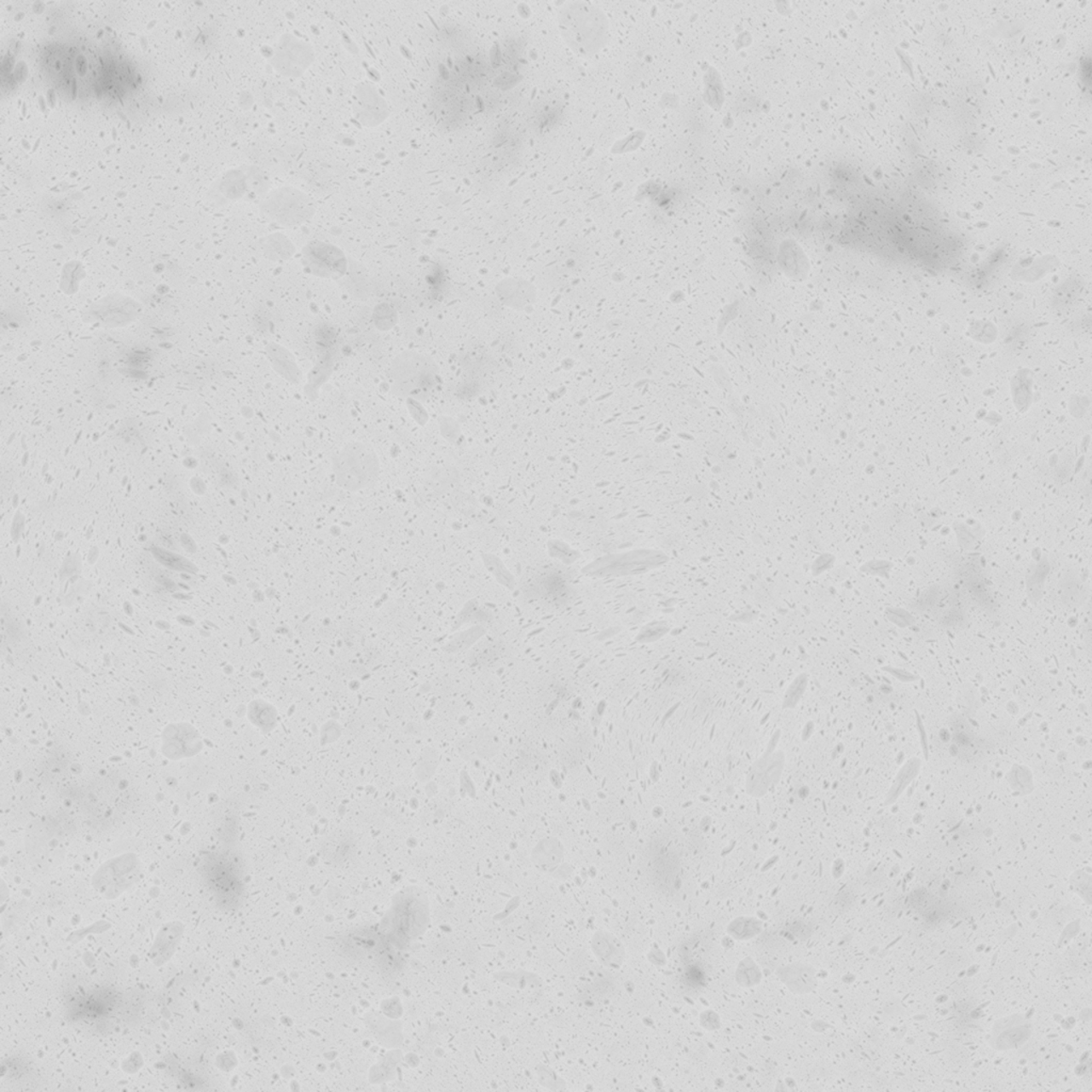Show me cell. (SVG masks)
<instances>
[{"label": "cell", "instance_id": "6da1fadb", "mask_svg": "<svg viewBox=\"0 0 1092 1092\" xmlns=\"http://www.w3.org/2000/svg\"><path fill=\"white\" fill-rule=\"evenodd\" d=\"M558 20L563 40L581 56H593L609 40L606 16L592 3H567L559 10Z\"/></svg>", "mask_w": 1092, "mask_h": 1092}, {"label": "cell", "instance_id": "7a4b0ae2", "mask_svg": "<svg viewBox=\"0 0 1092 1092\" xmlns=\"http://www.w3.org/2000/svg\"><path fill=\"white\" fill-rule=\"evenodd\" d=\"M390 379L392 392L397 396L424 401L436 388L437 367L430 356L406 351L393 361Z\"/></svg>", "mask_w": 1092, "mask_h": 1092}, {"label": "cell", "instance_id": "3957f363", "mask_svg": "<svg viewBox=\"0 0 1092 1092\" xmlns=\"http://www.w3.org/2000/svg\"><path fill=\"white\" fill-rule=\"evenodd\" d=\"M332 469L339 488L356 492L375 484L380 474V461L371 445L352 442L335 454Z\"/></svg>", "mask_w": 1092, "mask_h": 1092}, {"label": "cell", "instance_id": "277c9868", "mask_svg": "<svg viewBox=\"0 0 1092 1092\" xmlns=\"http://www.w3.org/2000/svg\"><path fill=\"white\" fill-rule=\"evenodd\" d=\"M199 872L204 886L220 908L232 909L240 904L244 881L240 869L229 858L220 855L208 857Z\"/></svg>", "mask_w": 1092, "mask_h": 1092}, {"label": "cell", "instance_id": "5b68a950", "mask_svg": "<svg viewBox=\"0 0 1092 1092\" xmlns=\"http://www.w3.org/2000/svg\"><path fill=\"white\" fill-rule=\"evenodd\" d=\"M142 864L134 853H125L106 862L96 870L92 885L104 898L116 899L138 882Z\"/></svg>", "mask_w": 1092, "mask_h": 1092}, {"label": "cell", "instance_id": "8992f818", "mask_svg": "<svg viewBox=\"0 0 1092 1092\" xmlns=\"http://www.w3.org/2000/svg\"><path fill=\"white\" fill-rule=\"evenodd\" d=\"M263 210L275 222L294 227L311 218L314 203L309 195L298 189L284 187L266 197Z\"/></svg>", "mask_w": 1092, "mask_h": 1092}, {"label": "cell", "instance_id": "52a82bcc", "mask_svg": "<svg viewBox=\"0 0 1092 1092\" xmlns=\"http://www.w3.org/2000/svg\"><path fill=\"white\" fill-rule=\"evenodd\" d=\"M664 556L654 551H633L605 556L584 568L589 576L609 577L638 575L660 566Z\"/></svg>", "mask_w": 1092, "mask_h": 1092}, {"label": "cell", "instance_id": "ba28073f", "mask_svg": "<svg viewBox=\"0 0 1092 1092\" xmlns=\"http://www.w3.org/2000/svg\"><path fill=\"white\" fill-rule=\"evenodd\" d=\"M359 841L354 831L338 829L321 840L320 852L322 859L335 866L345 865L358 853Z\"/></svg>", "mask_w": 1092, "mask_h": 1092}, {"label": "cell", "instance_id": "9c48e42d", "mask_svg": "<svg viewBox=\"0 0 1092 1092\" xmlns=\"http://www.w3.org/2000/svg\"><path fill=\"white\" fill-rule=\"evenodd\" d=\"M305 263L315 274L332 277L346 269V258L341 251L324 242H313L304 251Z\"/></svg>", "mask_w": 1092, "mask_h": 1092}, {"label": "cell", "instance_id": "30bf717a", "mask_svg": "<svg viewBox=\"0 0 1092 1092\" xmlns=\"http://www.w3.org/2000/svg\"><path fill=\"white\" fill-rule=\"evenodd\" d=\"M184 933L185 926L180 921L168 922L161 926L150 950V959L154 966L163 967L171 960Z\"/></svg>", "mask_w": 1092, "mask_h": 1092}, {"label": "cell", "instance_id": "8fae6325", "mask_svg": "<svg viewBox=\"0 0 1092 1092\" xmlns=\"http://www.w3.org/2000/svg\"><path fill=\"white\" fill-rule=\"evenodd\" d=\"M556 262L546 266V280L552 286H562L569 280L575 279L585 270L588 261L585 252L581 250H569L563 252Z\"/></svg>", "mask_w": 1092, "mask_h": 1092}, {"label": "cell", "instance_id": "7c38bea8", "mask_svg": "<svg viewBox=\"0 0 1092 1092\" xmlns=\"http://www.w3.org/2000/svg\"><path fill=\"white\" fill-rule=\"evenodd\" d=\"M356 113H358L360 121L367 125H376L386 117V105L382 97L378 95L376 89L373 84H364L356 93L355 101Z\"/></svg>", "mask_w": 1092, "mask_h": 1092}, {"label": "cell", "instance_id": "4fadbf2b", "mask_svg": "<svg viewBox=\"0 0 1092 1092\" xmlns=\"http://www.w3.org/2000/svg\"><path fill=\"white\" fill-rule=\"evenodd\" d=\"M309 61H311V50L307 49V45L303 44V42H298L296 39L282 43L274 58L275 66L284 74L292 76L296 75V71L304 69Z\"/></svg>", "mask_w": 1092, "mask_h": 1092}, {"label": "cell", "instance_id": "5bb4252c", "mask_svg": "<svg viewBox=\"0 0 1092 1092\" xmlns=\"http://www.w3.org/2000/svg\"><path fill=\"white\" fill-rule=\"evenodd\" d=\"M592 946L598 962L609 968H619L624 962L626 950L614 934L600 930L592 938Z\"/></svg>", "mask_w": 1092, "mask_h": 1092}, {"label": "cell", "instance_id": "9a60e30c", "mask_svg": "<svg viewBox=\"0 0 1092 1092\" xmlns=\"http://www.w3.org/2000/svg\"><path fill=\"white\" fill-rule=\"evenodd\" d=\"M563 856L562 843L558 839L546 838L535 845L531 853V860L535 868L541 872L555 874L563 864Z\"/></svg>", "mask_w": 1092, "mask_h": 1092}, {"label": "cell", "instance_id": "2e32d148", "mask_svg": "<svg viewBox=\"0 0 1092 1092\" xmlns=\"http://www.w3.org/2000/svg\"><path fill=\"white\" fill-rule=\"evenodd\" d=\"M169 735L164 738L165 749H168L167 754L174 758H182L191 754V752H197L201 747V742L198 734L188 728L182 729L180 725L168 730Z\"/></svg>", "mask_w": 1092, "mask_h": 1092}, {"label": "cell", "instance_id": "e0dca14e", "mask_svg": "<svg viewBox=\"0 0 1092 1092\" xmlns=\"http://www.w3.org/2000/svg\"><path fill=\"white\" fill-rule=\"evenodd\" d=\"M267 352L268 358L270 359L272 365H274L279 373H281L284 378H286L287 380L292 382L299 381V369L298 367H297L296 361L292 358L290 352L284 350L281 346L272 345V344L268 345Z\"/></svg>", "mask_w": 1092, "mask_h": 1092}, {"label": "cell", "instance_id": "ac0fdd59", "mask_svg": "<svg viewBox=\"0 0 1092 1092\" xmlns=\"http://www.w3.org/2000/svg\"><path fill=\"white\" fill-rule=\"evenodd\" d=\"M503 298L506 304L514 308H523L529 304L534 299V290L530 284L520 281H512L510 284L503 283Z\"/></svg>", "mask_w": 1092, "mask_h": 1092}, {"label": "cell", "instance_id": "d6986e66", "mask_svg": "<svg viewBox=\"0 0 1092 1092\" xmlns=\"http://www.w3.org/2000/svg\"><path fill=\"white\" fill-rule=\"evenodd\" d=\"M152 554L154 556L157 562H159L169 569H172V570L193 573V575L194 573L198 572V568L195 567L193 563L189 562L188 559L182 558V556L172 553V552L159 549V547H154V549H152Z\"/></svg>", "mask_w": 1092, "mask_h": 1092}, {"label": "cell", "instance_id": "ffe728a7", "mask_svg": "<svg viewBox=\"0 0 1092 1092\" xmlns=\"http://www.w3.org/2000/svg\"><path fill=\"white\" fill-rule=\"evenodd\" d=\"M482 560L484 567L500 584L510 590L516 588V579L499 558L492 554H482Z\"/></svg>", "mask_w": 1092, "mask_h": 1092}, {"label": "cell", "instance_id": "44dd1931", "mask_svg": "<svg viewBox=\"0 0 1092 1092\" xmlns=\"http://www.w3.org/2000/svg\"><path fill=\"white\" fill-rule=\"evenodd\" d=\"M484 633H486V631H484L482 626L471 627L469 630L459 633V634L453 637L452 640L449 641L448 647H446V650H448L450 652H459L463 651V650L469 649L482 638Z\"/></svg>", "mask_w": 1092, "mask_h": 1092}, {"label": "cell", "instance_id": "7402d4cb", "mask_svg": "<svg viewBox=\"0 0 1092 1092\" xmlns=\"http://www.w3.org/2000/svg\"><path fill=\"white\" fill-rule=\"evenodd\" d=\"M470 747L471 750L482 758H488L496 754L497 745L495 738L486 730L478 731L474 737L470 739Z\"/></svg>", "mask_w": 1092, "mask_h": 1092}, {"label": "cell", "instance_id": "603a6c76", "mask_svg": "<svg viewBox=\"0 0 1092 1092\" xmlns=\"http://www.w3.org/2000/svg\"><path fill=\"white\" fill-rule=\"evenodd\" d=\"M549 553L552 558L558 559L566 564H571L580 558V554L575 550H573L567 543L558 541V540H553L549 543Z\"/></svg>", "mask_w": 1092, "mask_h": 1092}, {"label": "cell", "instance_id": "cb8c5ba5", "mask_svg": "<svg viewBox=\"0 0 1092 1092\" xmlns=\"http://www.w3.org/2000/svg\"><path fill=\"white\" fill-rule=\"evenodd\" d=\"M487 618H488L487 611L483 610L482 607L479 605L478 602L471 601L469 603V604L465 605V609H463L461 610V613L459 614L457 618V624L458 626H460V624L462 626V624H466L469 622H477V621L480 622V621H482L483 619H487Z\"/></svg>", "mask_w": 1092, "mask_h": 1092}, {"label": "cell", "instance_id": "d4e9b609", "mask_svg": "<svg viewBox=\"0 0 1092 1092\" xmlns=\"http://www.w3.org/2000/svg\"><path fill=\"white\" fill-rule=\"evenodd\" d=\"M500 650L494 643H482L474 649V662L477 664H490L499 658Z\"/></svg>", "mask_w": 1092, "mask_h": 1092}, {"label": "cell", "instance_id": "484cf974", "mask_svg": "<svg viewBox=\"0 0 1092 1092\" xmlns=\"http://www.w3.org/2000/svg\"><path fill=\"white\" fill-rule=\"evenodd\" d=\"M662 624H658V623L651 624V626H648L647 627L644 628L643 632L640 633L639 639L644 640V641L656 639L657 637L662 634Z\"/></svg>", "mask_w": 1092, "mask_h": 1092}, {"label": "cell", "instance_id": "4316f807", "mask_svg": "<svg viewBox=\"0 0 1092 1092\" xmlns=\"http://www.w3.org/2000/svg\"><path fill=\"white\" fill-rule=\"evenodd\" d=\"M181 542L182 547H184L186 551L190 552V553H194V552L197 551V546H195L194 539L191 538L189 534H182Z\"/></svg>", "mask_w": 1092, "mask_h": 1092}, {"label": "cell", "instance_id": "83f0119b", "mask_svg": "<svg viewBox=\"0 0 1092 1092\" xmlns=\"http://www.w3.org/2000/svg\"><path fill=\"white\" fill-rule=\"evenodd\" d=\"M191 488H193V490L195 493H198L199 495H202L206 490L205 484H204L201 479L197 477L194 478L193 482H191Z\"/></svg>", "mask_w": 1092, "mask_h": 1092}, {"label": "cell", "instance_id": "f1b7e54d", "mask_svg": "<svg viewBox=\"0 0 1092 1092\" xmlns=\"http://www.w3.org/2000/svg\"><path fill=\"white\" fill-rule=\"evenodd\" d=\"M22 529H23V518H20V516H16L14 527H12V533H14V539H19V535L20 534V531H22Z\"/></svg>", "mask_w": 1092, "mask_h": 1092}]
</instances>
